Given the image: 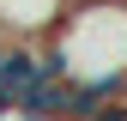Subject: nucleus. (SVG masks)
Listing matches in <instances>:
<instances>
[{
	"instance_id": "nucleus-2",
	"label": "nucleus",
	"mask_w": 127,
	"mask_h": 121,
	"mask_svg": "<svg viewBox=\"0 0 127 121\" xmlns=\"http://www.w3.org/2000/svg\"><path fill=\"white\" fill-rule=\"evenodd\" d=\"M61 18V0H0V30L6 36H36Z\"/></svg>"
},
{
	"instance_id": "nucleus-3",
	"label": "nucleus",
	"mask_w": 127,
	"mask_h": 121,
	"mask_svg": "<svg viewBox=\"0 0 127 121\" xmlns=\"http://www.w3.org/2000/svg\"><path fill=\"white\" fill-rule=\"evenodd\" d=\"M115 109H121V115H127V85H121V97H115Z\"/></svg>"
},
{
	"instance_id": "nucleus-1",
	"label": "nucleus",
	"mask_w": 127,
	"mask_h": 121,
	"mask_svg": "<svg viewBox=\"0 0 127 121\" xmlns=\"http://www.w3.org/2000/svg\"><path fill=\"white\" fill-rule=\"evenodd\" d=\"M55 60L79 91L115 103L127 85V0H73L55 30Z\"/></svg>"
}]
</instances>
